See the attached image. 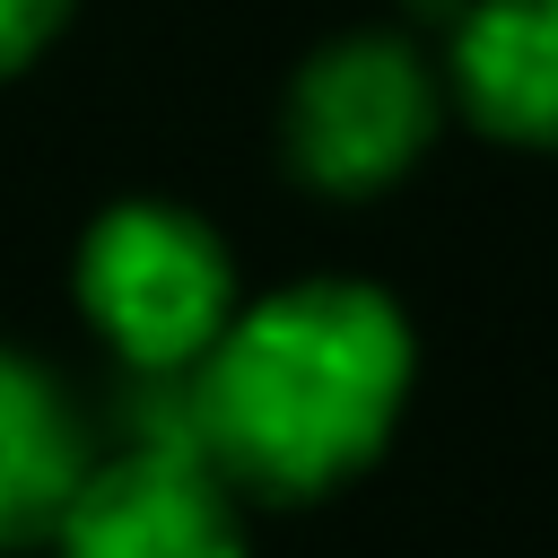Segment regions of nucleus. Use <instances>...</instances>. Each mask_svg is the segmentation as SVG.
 <instances>
[{
    "label": "nucleus",
    "mask_w": 558,
    "mask_h": 558,
    "mask_svg": "<svg viewBox=\"0 0 558 558\" xmlns=\"http://www.w3.org/2000/svg\"><path fill=\"white\" fill-rule=\"evenodd\" d=\"M70 296H78L87 331L131 375H192L209 357V340L235 323L244 279H235L227 235L201 209L131 192V201H105L78 227Z\"/></svg>",
    "instance_id": "nucleus-2"
},
{
    "label": "nucleus",
    "mask_w": 558,
    "mask_h": 558,
    "mask_svg": "<svg viewBox=\"0 0 558 558\" xmlns=\"http://www.w3.org/2000/svg\"><path fill=\"white\" fill-rule=\"evenodd\" d=\"M87 462H96V445H87V418L61 392V375L0 340V549L52 541Z\"/></svg>",
    "instance_id": "nucleus-6"
},
{
    "label": "nucleus",
    "mask_w": 558,
    "mask_h": 558,
    "mask_svg": "<svg viewBox=\"0 0 558 558\" xmlns=\"http://www.w3.org/2000/svg\"><path fill=\"white\" fill-rule=\"evenodd\" d=\"M445 131V70L392 35L349 26L296 61L279 96V166L323 201H375L427 166Z\"/></svg>",
    "instance_id": "nucleus-3"
},
{
    "label": "nucleus",
    "mask_w": 558,
    "mask_h": 558,
    "mask_svg": "<svg viewBox=\"0 0 558 558\" xmlns=\"http://www.w3.org/2000/svg\"><path fill=\"white\" fill-rule=\"evenodd\" d=\"M52 558H253L244 497L209 471V453L131 436L87 462L78 497L52 523Z\"/></svg>",
    "instance_id": "nucleus-4"
},
{
    "label": "nucleus",
    "mask_w": 558,
    "mask_h": 558,
    "mask_svg": "<svg viewBox=\"0 0 558 558\" xmlns=\"http://www.w3.org/2000/svg\"><path fill=\"white\" fill-rule=\"evenodd\" d=\"M70 17H78V0H0V78L35 70L70 35Z\"/></svg>",
    "instance_id": "nucleus-7"
},
{
    "label": "nucleus",
    "mask_w": 558,
    "mask_h": 558,
    "mask_svg": "<svg viewBox=\"0 0 558 558\" xmlns=\"http://www.w3.org/2000/svg\"><path fill=\"white\" fill-rule=\"evenodd\" d=\"M410 384L418 340L401 296L349 270H314L235 305L209 357L174 375V418L235 497L314 506L384 462Z\"/></svg>",
    "instance_id": "nucleus-1"
},
{
    "label": "nucleus",
    "mask_w": 558,
    "mask_h": 558,
    "mask_svg": "<svg viewBox=\"0 0 558 558\" xmlns=\"http://www.w3.org/2000/svg\"><path fill=\"white\" fill-rule=\"evenodd\" d=\"M445 105L497 148L558 157V0H462L445 26Z\"/></svg>",
    "instance_id": "nucleus-5"
}]
</instances>
